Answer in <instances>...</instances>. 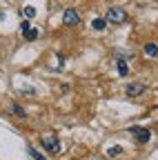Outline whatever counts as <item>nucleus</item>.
Returning <instances> with one entry per match:
<instances>
[{
    "instance_id": "f257e3e1",
    "label": "nucleus",
    "mask_w": 158,
    "mask_h": 160,
    "mask_svg": "<svg viewBox=\"0 0 158 160\" xmlns=\"http://www.w3.org/2000/svg\"><path fill=\"white\" fill-rule=\"evenodd\" d=\"M43 147H45L51 156H58V153H60V142L56 140V136H54V133L43 136Z\"/></svg>"
},
{
    "instance_id": "f03ea898",
    "label": "nucleus",
    "mask_w": 158,
    "mask_h": 160,
    "mask_svg": "<svg viewBox=\"0 0 158 160\" xmlns=\"http://www.w3.org/2000/svg\"><path fill=\"white\" fill-rule=\"evenodd\" d=\"M107 22H116V25H120V22H125L127 20V13H125V9H120V7H111L109 11H107Z\"/></svg>"
},
{
    "instance_id": "7ed1b4c3",
    "label": "nucleus",
    "mask_w": 158,
    "mask_h": 160,
    "mask_svg": "<svg viewBox=\"0 0 158 160\" xmlns=\"http://www.w3.org/2000/svg\"><path fill=\"white\" fill-rule=\"evenodd\" d=\"M63 22H65V27H76V25H80V13H78L76 9H65Z\"/></svg>"
},
{
    "instance_id": "20e7f679",
    "label": "nucleus",
    "mask_w": 158,
    "mask_h": 160,
    "mask_svg": "<svg viewBox=\"0 0 158 160\" xmlns=\"http://www.w3.org/2000/svg\"><path fill=\"white\" fill-rule=\"evenodd\" d=\"M129 133L138 140V142H149V138H151V131L145 129V127H129Z\"/></svg>"
},
{
    "instance_id": "39448f33",
    "label": "nucleus",
    "mask_w": 158,
    "mask_h": 160,
    "mask_svg": "<svg viewBox=\"0 0 158 160\" xmlns=\"http://www.w3.org/2000/svg\"><path fill=\"white\" fill-rule=\"evenodd\" d=\"M20 31H23V36H25L27 42H33V40L38 38V29H36V27H31L29 22H23V25H20Z\"/></svg>"
},
{
    "instance_id": "423d86ee",
    "label": "nucleus",
    "mask_w": 158,
    "mask_h": 160,
    "mask_svg": "<svg viewBox=\"0 0 158 160\" xmlns=\"http://www.w3.org/2000/svg\"><path fill=\"white\" fill-rule=\"evenodd\" d=\"M145 91V85H140V82H131V85H127V96L129 98H138Z\"/></svg>"
},
{
    "instance_id": "0eeeda50",
    "label": "nucleus",
    "mask_w": 158,
    "mask_h": 160,
    "mask_svg": "<svg viewBox=\"0 0 158 160\" xmlns=\"http://www.w3.org/2000/svg\"><path fill=\"white\" fill-rule=\"evenodd\" d=\"M105 27H107V20H105V18H96L94 22H91V29H94V31H103Z\"/></svg>"
},
{
    "instance_id": "6e6552de",
    "label": "nucleus",
    "mask_w": 158,
    "mask_h": 160,
    "mask_svg": "<svg viewBox=\"0 0 158 160\" xmlns=\"http://www.w3.org/2000/svg\"><path fill=\"white\" fill-rule=\"evenodd\" d=\"M145 53H147V56H151V58H154V56H158V45L147 42V45H145Z\"/></svg>"
},
{
    "instance_id": "1a4fd4ad",
    "label": "nucleus",
    "mask_w": 158,
    "mask_h": 160,
    "mask_svg": "<svg viewBox=\"0 0 158 160\" xmlns=\"http://www.w3.org/2000/svg\"><path fill=\"white\" fill-rule=\"evenodd\" d=\"M118 73H120L123 78H125V76L129 73V67H127V62H125V60H123V58H120V60H118Z\"/></svg>"
},
{
    "instance_id": "9d476101",
    "label": "nucleus",
    "mask_w": 158,
    "mask_h": 160,
    "mask_svg": "<svg viewBox=\"0 0 158 160\" xmlns=\"http://www.w3.org/2000/svg\"><path fill=\"white\" fill-rule=\"evenodd\" d=\"M120 153H123V147H118V145H114V147L107 149V156L109 158H116V156H120Z\"/></svg>"
},
{
    "instance_id": "9b49d317",
    "label": "nucleus",
    "mask_w": 158,
    "mask_h": 160,
    "mask_svg": "<svg viewBox=\"0 0 158 160\" xmlns=\"http://www.w3.org/2000/svg\"><path fill=\"white\" fill-rule=\"evenodd\" d=\"M23 16L25 18H36V9L31 5H27V7H23Z\"/></svg>"
},
{
    "instance_id": "f8f14e48",
    "label": "nucleus",
    "mask_w": 158,
    "mask_h": 160,
    "mask_svg": "<svg viewBox=\"0 0 158 160\" xmlns=\"http://www.w3.org/2000/svg\"><path fill=\"white\" fill-rule=\"evenodd\" d=\"M11 113H13L16 118H25V109H23V107H18V105L11 107Z\"/></svg>"
},
{
    "instance_id": "ddd939ff",
    "label": "nucleus",
    "mask_w": 158,
    "mask_h": 160,
    "mask_svg": "<svg viewBox=\"0 0 158 160\" xmlns=\"http://www.w3.org/2000/svg\"><path fill=\"white\" fill-rule=\"evenodd\" d=\"M29 153H31V158H36V160H45V156H43V153H38L33 147H29Z\"/></svg>"
}]
</instances>
